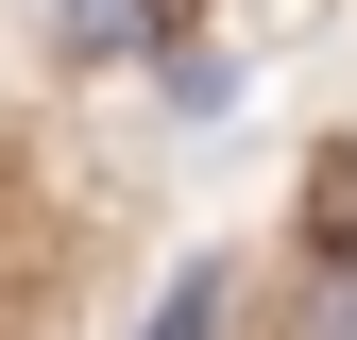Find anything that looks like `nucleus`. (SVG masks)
<instances>
[{
  "mask_svg": "<svg viewBox=\"0 0 357 340\" xmlns=\"http://www.w3.org/2000/svg\"><path fill=\"white\" fill-rule=\"evenodd\" d=\"M221 323H238V272H221V255H204V272H170V307H153L137 340H221Z\"/></svg>",
  "mask_w": 357,
  "mask_h": 340,
  "instance_id": "f257e3e1",
  "label": "nucleus"
},
{
  "mask_svg": "<svg viewBox=\"0 0 357 340\" xmlns=\"http://www.w3.org/2000/svg\"><path fill=\"white\" fill-rule=\"evenodd\" d=\"M289 340H357V238L306 272V307H289Z\"/></svg>",
  "mask_w": 357,
  "mask_h": 340,
  "instance_id": "f03ea898",
  "label": "nucleus"
},
{
  "mask_svg": "<svg viewBox=\"0 0 357 340\" xmlns=\"http://www.w3.org/2000/svg\"><path fill=\"white\" fill-rule=\"evenodd\" d=\"M52 17L85 34V52H137V34H153V0H52Z\"/></svg>",
  "mask_w": 357,
  "mask_h": 340,
  "instance_id": "7ed1b4c3",
  "label": "nucleus"
}]
</instances>
